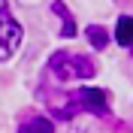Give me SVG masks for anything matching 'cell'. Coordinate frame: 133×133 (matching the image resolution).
Instances as JSON below:
<instances>
[{
	"label": "cell",
	"instance_id": "1",
	"mask_svg": "<svg viewBox=\"0 0 133 133\" xmlns=\"http://www.w3.org/2000/svg\"><path fill=\"white\" fill-rule=\"evenodd\" d=\"M51 73L64 79V82H73V79H91L97 73V66H94L91 58H85V55H76V51H55L49 61Z\"/></svg>",
	"mask_w": 133,
	"mask_h": 133
},
{
	"label": "cell",
	"instance_id": "2",
	"mask_svg": "<svg viewBox=\"0 0 133 133\" xmlns=\"http://www.w3.org/2000/svg\"><path fill=\"white\" fill-rule=\"evenodd\" d=\"M18 45H21V24L12 18L9 3L0 0V61L12 58Z\"/></svg>",
	"mask_w": 133,
	"mask_h": 133
},
{
	"label": "cell",
	"instance_id": "3",
	"mask_svg": "<svg viewBox=\"0 0 133 133\" xmlns=\"http://www.w3.org/2000/svg\"><path fill=\"white\" fill-rule=\"evenodd\" d=\"M76 100H79V106H85L94 115H106L109 112V97L100 88H79V97Z\"/></svg>",
	"mask_w": 133,
	"mask_h": 133
},
{
	"label": "cell",
	"instance_id": "4",
	"mask_svg": "<svg viewBox=\"0 0 133 133\" xmlns=\"http://www.w3.org/2000/svg\"><path fill=\"white\" fill-rule=\"evenodd\" d=\"M18 133H55V124L49 118H42V115H33L18 127Z\"/></svg>",
	"mask_w": 133,
	"mask_h": 133
},
{
	"label": "cell",
	"instance_id": "5",
	"mask_svg": "<svg viewBox=\"0 0 133 133\" xmlns=\"http://www.w3.org/2000/svg\"><path fill=\"white\" fill-rule=\"evenodd\" d=\"M51 12H58V15H61V21H64L61 36H64V39H70V36L76 33V21H73V15H70V9L61 3V0H55V3H51Z\"/></svg>",
	"mask_w": 133,
	"mask_h": 133
},
{
	"label": "cell",
	"instance_id": "6",
	"mask_svg": "<svg viewBox=\"0 0 133 133\" xmlns=\"http://www.w3.org/2000/svg\"><path fill=\"white\" fill-rule=\"evenodd\" d=\"M115 39L118 45H124V49H130L133 45V18H118V27H115Z\"/></svg>",
	"mask_w": 133,
	"mask_h": 133
},
{
	"label": "cell",
	"instance_id": "7",
	"mask_svg": "<svg viewBox=\"0 0 133 133\" xmlns=\"http://www.w3.org/2000/svg\"><path fill=\"white\" fill-rule=\"evenodd\" d=\"M85 36H88V42H91L94 49H106V42H109L106 27H100V24H91L88 30H85Z\"/></svg>",
	"mask_w": 133,
	"mask_h": 133
}]
</instances>
